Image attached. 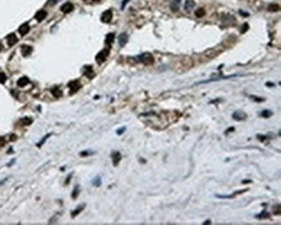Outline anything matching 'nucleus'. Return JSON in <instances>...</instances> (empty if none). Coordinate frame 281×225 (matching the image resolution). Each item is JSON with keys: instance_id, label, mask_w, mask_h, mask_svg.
Instances as JSON below:
<instances>
[{"instance_id": "nucleus-27", "label": "nucleus", "mask_w": 281, "mask_h": 225, "mask_svg": "<svg viewBox=\"0 0 281 225\" xmlns=\"http://www.w3.org/2000/svg\"><path fill=\"white\" fill-rule=\"evenodd\" d=\"M195 14H196V16L197 17H202V16H203L206 14V11H205V10L203 8H199V9H197L196 10Z\"/></svg>"}, {"instance_id": "nucleus-12", "label": "nucleus", "mask_w": 281, "mask_h": 225, "mask_svg": "<svg viewBox=\"0 0 281 225\" xmlns=\"http://www.w3.org/2000/svg\"><path fill=\"white\" fill-rule=\"evenodd\" d=\"M83 74H84L87 77H88V78H92V77H93L94 73H93V70L92 66H85V67H84V69H83Z\"/></svg>"}, {"instance_id": "nucleus-22", "label": "nucleus", "mask_w": 281, "mask_h": 225, "mask_svg": "<svg viewBox=\"0 0 281 225\" xmlns=\"http://www.w3.org/2000/svg\"><path fill=\"white\" fill-rule=\"evenodd\" d=\"M273 114V113L271 110H268V109H265L261 113V116L263 117V118H266V119L270 118Z\"/></svg>"}, {"instance_id": "nucleus-14", "label": "nucleus", "mask_w": 281, "mask_h": 225, "mask_svg": "<svg viewBox=\"0 0 281 225\" xmlns=\"http://www.w3.org/2000/svg\"><path fill=\"white\" fill-rule=\"evenodd\" d=\"M46 16H47V12L45 10H39V11L36 12V14L35 16V18L38 22H41V21H42L46 17Z\"/></svg>"}, {"instance_id": "nucleus-20", "label": "nucleus", "mask_w": 281, "mask_h": 225, "mask_svg": "<svg viewBox=\"0 0 281 225\" xmlns=\"http://www.w3.org/2000/svg\"><path fill=\"white\" fill-rule=\"evenodd\" d=\"M256 218L260 219V220H262V219H267V218H269L270 217V213H268L266 210H264L261 213L258 214L255 216Z\"/></svg>"}, {"instance_id": "nucleus-46", "label": "nucleus", "mask_w": 281, "mask_h": 225, "mask_svg": "<svg viewBox=\"0 0 281 225\" xmlns=\"http://www.w3.org/2000/svg\"><path fill=\"white\" fill-rule=\"evenodd\" d=\"M2 49H3V45H2V43L0 42V50H1Z\"/></svg>"}, {"instance_id": "nucleus-30", "label": "nucleus", "mask_w": 281, "mask_h": 225, "mask_svg": "<svg viewBox=\"0 0 281 225\" xmlns=\"http://www.w3.org/2000/svg\"><path fill=\"white\" fill-rule=\"evenodd\" d=\"M94 153L93 152H90V151H83L80 153V155L81 157H87V156H89V155H92Z\"/></svg>"}, {"instance_id": "nucleus-5", "label": "nucleus", "mask_w": 281, "mask_h": 225, "mask_svg": "<svg viewBox=\"0 0 281 225\" xmlns=\"http://www.w3.org/2000/svg\"><path fill=\"white\" fill-rule=\"evenodd\" d=\"M81 85H80V82L79 81H71L68 83V88L70 89V94H74L76 93L80 88Z\"/></svg>"}, {"instance_id": "nucleus-28", "label": "nucleus", "mask_w": 281, "mask_h": 225, "mask_svg": "<svg viewBox=\"0 0 281 225\" xmlns=\"http://www.w3.org/2000/svg\"><path fill=\"white\" fill-rule=\"evenodd\" d=\"M79 194H80V186L79 185H76L74 187V191H73V192H72V198L74 199H75V198H77V197L79 196Z\"/></svg>"}, {"instance_id": "nucleus-37", "label": "nucleus", "mask_w": 281, "mask_h": 225, "mask_svg": "<svg viewBox=\"0 0 281 225\" xmlns=\"http://www.w3.org/2000/svg\"><path fill=\"white\" fill-rule=\"evenodd\" d=\"M231 131H233V132H234V131H235V127H230V128H228V129L226 131V134H227L228 133H230Z\"/></svg>"}, {"instance_id": "nucleus-45", "label": "nucleus", "mask_w": 281, "mask_h": 225, "mask_svg": "<svg viewBox=\"0 0 281 225\" xmlns=\"http://www.w3.org/2000/svg\"><path fill=\"white\" fill-rule=\"evenodd\" d=\"M87 0H85V2H87ZM91 2H98V1H100V0H90Z\"/></svg>"}, {"instance_id": "nucleus-4", "label": "nucleus", "mask_w": 281, "mask_h": 225, "mask_svg": "<svg viewBox=\"0 0 281 225\" xmlns=\"http://www.w3.org/2000/svg\"><path fill=\"white\" fill-rule=\"evenodd\" d=\"M232 118L237 121H242V120H247L248 118V114L244 111H241V110H237L235 112L233 113L232 114Z\"/></svg>"}, {"instance_id": "nucleus-24", "label": "nucleus", "mask_w": 281, "mask_h": 225, "mask_svg": "<svg viewBox=\"0 0 281 225\" xmlns=\"http://www.w3.org/2000/svg\"><path fill=\"white\" fill-rule=\"evenodd\" d=\"M280 10V5L277 3H271L268 6V10L272 12H276Z\"/></svg>"}, {"instance_id": "nucleus-2", "label": "nucleus", "mask_w": 281, "mask_h": 225, "mask_svg": "<svg viewBox=\"0 0 281 225\" xmlns=\"http://www.w3.org/2000/svg\"><path fill=\"white\" fill-rule=\"evenodd\" d=\"M109 53H110V49H109V48H105L104 49H102L101 51H100V52L97 54V55H96V57H95L96 62H97L99 64L103 63V62L106 60V58L108 57Z\"/></svg>"}, {"instance_id": "nucleus-23", "label": "nucleus", "mask_w": 281, "mask_h": 225, "mask_svg": "<svg viewBox=\"0 0 281 225\" xmlns=\"http://www.w3.org/2000/svg\"><path fill=\"white\" fill-rule=\"evenodd\" d=\"M92 184L93 185L96 186V187H100L102 184V181H101V178L100 176H97L96 178H94L92 181Z\"/></svg>"}, {"instance_id": "nucleus-13", "label": "nucleus", "mask_w": 281, "mask_h": 225, "mask_svg": "<svg viewBox=\"0 0 281 225\" xmlns=\"http://www.w3.org/2000/svg\"><path fill=\"white\" fill-rule=\"evenodd\" d=\"M29 31V26L28 23H23L20 26V28L18 29V32L20 33L21 36H24L26 35L28 32Z\"/></svg>"}, {"instance_id": "nucleus-19", "label": "nucleus", "mask_w": 281, "mask_h": 225, "mask_svg": "<svg viewBox=\"0 0 281 225\" xmlns=\"http://www.w3.org/2000/svg\"><path fill=\"white\" fill-rule=\"evenodd\" d=\"M114 38H115V36L113 33H109L106 35V43L108 45V46H111L113 44V42H114Z\"/></svg>"}, {"instance_id": "nucleus-39", "label": "nucleus", "mask_w": 281, "mask_h": 225, "mask_svg": "<svg viewBox=\"0 0 281 225\" xmlns=\"http://www.w3.org/2000/svg\"><path fill=\"white\" fill-rule=\"evenodd\" d=\"M16 139V135H11V136H10V140L13 141V140H15Z\"/></svg>"}, {"instance_id": "nucleus-43", "label": "nucleus", "mask_w": 281, "mask_h": 225, "mask_svg": "<svg viewBox=\"0 0 281 225\" xmlns=\"http://www.w3.org/2000/svg\"><path fill=\"white\" fill-rule=\"evenodd\" d=\"M60 0H50V2L51 3H56L57 2H59Z\"/></svg>"}, {"instance_id": "nucleus-34", "label": "nucleus", "mask_w": 281, "mask_h": 225, "mask_svg": "<svg viewBox=\"0 0 281 225\" xmlns=\"http://www.w3.org/2000/svg\"><path fill=\"white\" fill-rule=\"evenodd\" d=\"M250 97H251L254 101H256V102H261V101H264L263 98H259L258 96H253V95H252V96H250Z\"/></svg>"}, {"instance_id": "nucleus-17", "label": "nucleus", "mask_w": 281, "mask_h": 225, "mask_svg": "<svg viewBox=\"0 0 281 225\" xmlns=\"http://www.w3.org/2000/svg\"><path fill=\"white\" fill-rule=\"evenodd\" d=\"M181 0H173L171 3V9L172 11H177L180 8Z\"/></svg>"}, {"instance_id": "nucleus-18", "label": "nucleus", "mask_w": 281, "mask_h": 225, "mask_svg": "<svg viewBox=\"0 0 281 225\" xmlns=\"http://www.w3.org/2000/svg\"><path fill=\"white\" fill-rule=\"evenodd\" d=\"M85 206H86V204H81V205H80V206H78L74 211H73L72 212H71V216H72V217H76L77 215H79L83 210H84V208H85Z\"/></svg>"}, {"instance_id": "nucleus-25", "label": "nucleus", "mask_w": 281, "mask_h": 225, "mask_svg": "<svg viewBox=\"0 0 281 225\" xmlns=\"http://www.w3.org/2000/svg\"><path fill=\"white\" fill-rule=\"evenodd\" d=\"M20 121L22 122V124H23V126H29V125H30V124L33 122V120L30 119V118H29V117H25V118L21 119Z\"/></svg>"}, {"instance_id": "nucleus-35", "label": "nucleus", "mask_w": 281, "mask_h": 225, "mask_svg": "<svg viewBox=\"0 0 281 225\" xmlns=\"http://www.w3.org/2000/svg\"><path fill=\"white\" fill-rule=\"evenodd\" d=\"M128 2H129V0H123V2H122V3H121V9H122V10H124L125 4H126Z\"/></svg>"}, {"instance_id": "nucleus-9", "label": "nucleus", "mask_w": 281, "mask_h": 225, "mask_svg": "<svg viewBox=\"0 0 281 225\" xmlns=\"http://www.w3.org/2000/svg\"><path fill=\"white\" fill-rule=\"evenodd\" d=\"M73 10H74V5L71 3H66L63 5H61V10L65 14L71 12Z\"/></svg>"}, {"instance_id": "nucleus-40", "label": "nucleus", "mask_w": 281, "mask_h": 225, "mask_svg": "<svg viewBox=\"0 0 281 225\" xmlns=\"http://www.w3.org/2000/svg\"><path fill=\"white\" fill-rule=\"evenodd\" d=\"M71 177H72V174H70L69 177H68V178L66 179V184H68V183H69V181H70V178H71Z\"/></svg>"}, {"instance_id": "nucleus-8", "label": "nucleus", "mask_w": 281, "mask_h": 225, "mask_svg": "<svg viewBox=\"0 0 281 225\" xmlns=\"http://www.w3.org/2000/svg\"><path fill=\"white\" fill-rule=\"evenodd\" d=\"M118 41H119V44L120 47H124L127 42H128V35L126 33H122L119 36V38H118Z\"/></svg>"}, {"instance_id": "nucleus-29", "label": "nucleus", "mask_w": 281, "mask_h": 225, "mask_svg": "<svg viewBox=\"0 0 281 225\" xmlns=\"http://www.w3.org/2000/svg\"><path fill=\"white\" fill-rule=\"evenodd\" d=\"M50 136H51V133H48L46 136H44V137L42 138V140H41L39 143H37V144H36V146H37L38 147H41V146H42L44 144V142H45V141L48 140V138H49Z\"/></svg>"}, {"instance_id": "nucleus-32", "label": "nucleus", "mask_w": 281, "mask_h": 225, "mask_svg": "<svg viewBox=\"0 0 281 225\" xmlns=\"http://www.w3.org/2000/svg\"><path fill=\"white\" fill-rule=\"evenodd\" d=\"M257 138L259 139L260 141L264 142V141H265L266 140H267L269 137H268V136H266V135H262V134H257Z\"/></svg>"}, {"instance_id": "nucleus-44", "label": "nucleus", "mask_w": 281, "mask_h": 225, "mask_svg": "<svg viewBox=\"0 0 281 225\" xmlns=\"http://www.w3.org/2000/svg\"><path fill=\"white\" fill-rule=\"evenodd\" d=\"M210 224V220H208V221H206L203 224Z\"/></svg>"}, {"instance_id": "nucleus-21", "label": "nucleus", "mask_w": 281, "mask_h": 225, "mask_svg": "<svg viewBox=\"0 0 281 225\" xmlns=\"http://www.w3.org/2000/svg\"><path fill=\"white\" fill-rule=\"evenodd\" d=\"M51 93H52L53 95H54L55 97H56V98H59V97H61V96L62 95V92H61V90L59 88H57V87L54 88L51 90Z\"/></svg>"}, {"instance_id": "nucleus-42", "label": "nucleus", "mask_w": 281, "mask_h": 225, "mask_svg": "<svg viewBox=\"0 0 281 225\" xmlns=\"http://www.w3.org/2000/svg\"><path fill=\"white\" fill-rule=\"evenodd\" d=\"M14 162H15V159H13L12 161H10V163H9V164H8L7 166H10L11 165H13V163H14Z\"/></svg>"}, {"instance_id": "nucleus-41", "label": "nucleus", "mask_w": 281, "mask_h": 225, "mask_svg": "<svg viewBox=\"0 0 281 225\" xmlns=\"http://www.w3.org/2000/svg\"><path fill=\"white\" fill-rule=\"evenodd\" d=\"M248 183H252V180H246V181H242V184H248Z\"/></svg>"}, {"instance_id": "nucleus-31", "label": "nucleus", "mask_w": 281, "mask_h": 225, "mask_svg": "<svg viewBox=\"0 0 281 225\" xmlns=\"http://www.w3.org/2000/svg\"><path fill=\"white\" fill-rule=\"evenodd\" d=\"M7 80V76L5 75L4 73H0V83L3 84Z\"/></svg>"}, {"instance_id": "nucleus-1", "label": "nucleus", "mask_w": 281, "mask_h": 225, "mask_svg": "<svg viewBox=\"0 0 281 225\" xmlns=\"http://www.w3.org/2000/svg\"><path fill=\"white\" fill-rule=\"evenodd\" d=\"M137 60L141 62V63H144L145 65H150V64H152L154 62V57L153 55L151 54V53H143L137 56Z\"/></svg>"}, {"instance_id": "nucleus-26", "label": "nucleus", "mask_w": 281, "mask_h": 225, "mask_svg": "<svg viewBox=\"0 0 281 225\" xmlns=\"http://www.w3.org/2000/svg\"><path fill=\"white\" fill-rule=\"evenodd\" d=\"M273 213L274 215H280L281 208L280 204H275V205L273 206Z\"/></svg>"}, {"instance_id": "nucleus-3", "label": "nucleus", "mask_w": 281, "mask_h": 225, "mask_svg": "<svg viewBox=\"0 0 281 225\" xmlns=\"http://www.w3.org/2000/svg\"><path fill=\"white\" fill-rule=\"evenodd\" d=\"M248 191V189H244V190L236 191L233 192L231 195H219V194H216V197L217 198H220V199H232V198H234L235 197H236L237 195L243 194V193L247 192Z\"/></svg>"}, {"instance_id": "nucleus-15", "label": "nucleus", "mask_w": 281, "mask_h": 225, "mask_svg": "<svg viewBox=\"0 0 281 225\" xmlns=\"http://www.w3.org/2000/svg\"><path fill=\"white\" fill-rule=\"evenodd\" d=\"M21 49H22V54L23 56H27V55H30L32 52V47H30L29 45H23L21 47Z\"/></svg>"}, {"instance_id": "nucleus-38", "label": "nucleus", "mask_w": 281, "mask_h": 225, "mask_svg": "<svg viewBox=\"0 0 281 225\" xmlns=\"http://www.w3.org/2000/svg\"><path fill=\"white\" fill-rule=\"evenodd\" d=\"M7 180H8V178H4V179H3V180H1V181H0V186H1V185H3V184H4V183H5Z\"/></svg>"}, {"instance_id": "nucleus-7", "label": "nucleus", "mask_w": 281, "mask_h": 225, "mask_svg": "<svg viewBox=\"0 0 281 225\" xmlns=\"http://www.w3.org/2000/svg\"><path fill=\"white\" fill-rule=\"evenodd\" d=\"M111 158H112V160H113V165L114 166H117L119 165V163L120 162V160L122 159V156H121V153L119 152H113L112 154H111Z\"/></svg>"}, {"instance_id": "nucleus-36", "label": "nucleus", "mask_w": 281, "mask_h": 225, "mask_svg": "<svg viewBox=\"0 0 281 225\" xmlns=\"http://www.w3.org/2000/svg\"><path fill=\"white\" fill-rule=\"evenodd\" d=\"M4 144H5V140H4V138H1V137H0V146H3Z\"/></svg>"}, {"instance_id": "nucleus-6", "label": "nucleus", "mask_w": 281, "mask_h": 225, "mask_svg": "<svg viewBox=\"0 0 281 225\" xmlns=\"http://www.w3.org/2000/svg\"><path fill=\"white\" fill-rule=\"evenodd\" d=\"M113 18V12L111 10H107L106 11H104L101 15V21L103 23H110V21L112 20Z\"/></svg>"}, {"instance_id": "nucleus-10", "label": "nucleus", "mask_w": 281, "mask_h": 225, "mask_svg": "<svg viewBox=\"0 0 281 225\" xmlns=\"http://www.w3.org/2000/svg\"><path fill=\"white\" fill-rule=\"evenodd\" d=\"M7 42H8V45L10 46V47H11V46H13L14 44H16V42H17V37H16V36L14 34V33H11V34H10L7 37Z\"/></svg>"}, {"instance_id": "nucleus-16", "label": "nucleus", "mask_w": 281, "mask_h": 225, "mask_svg": "<svg viewBox=\"0 0 281 225\" xmlns=\"http://www.w3.org/2000/svg\"><path fill=\"white\" fill-rule=\"evenodd\" d=\"M28 83H29V78L26 77V76H23V77H21V78L17 81V86H18V87H21V88L26 86Z\"/></svg>"}, {"instance_id": "nucleus-11", "label": "nucleus", "mask_w": 281, "mask_h": 225, "mask_svg": "<svg viewBox=\"0 0 281 225\" xmlns=\"http://www.w3.org/2000/svg\"><path fill=\"white\" fill-rule=\"evenodd\" d=\"M196 6V3L194 0H187L184 4V9L187 12H191Z\"/></svg>"}, {"instance_id": "nucleus-33", "label": "nucleus", "mask_w": 281, "mask_h": 225, "mask_svg": "<svg viewBox=\"0 0 281 225\" xmlns=\"http://www.w3.org/2000/svg\"><path fill=\"white\" fill-rule=\"evenodd\" d=\"M125 130H126V127H120V128H119L117 130V134L118 135H121V134H123L125 133Z\"/></svg>"}]
</instances>
